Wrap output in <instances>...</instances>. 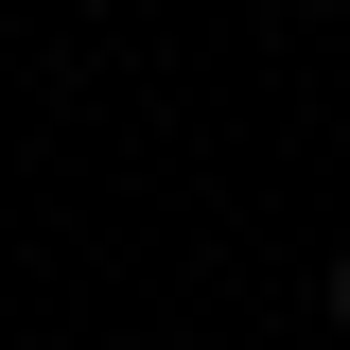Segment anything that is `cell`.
Returning a JSON list of instances; mask_svg holds the SVG:
<instances>
[{
	"label": "cell",
	"mask_w": 350,
	"mask_h": 350,
	"mask_svg": "<svg viewBox=\"0 0 350 350\" xmlns=\"http://www.w3.org/2000/svg\"><path fill=\"white\" fill-rule=\"evenodd\" d=\"M333 333H350V245H333Z\"/></svg>",
	"instance_id": "6da1fadb"
}]
</instances>
